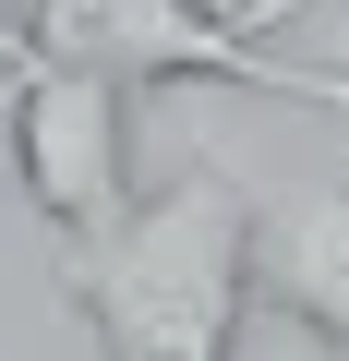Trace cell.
Instances as JSON below:
<instances>
[{
  "label": "cell",
  "mask_w": 349,
  "mask_h": 361,
  "mask_svg": "<svg viewBox=\"0 0 349 361\" xmlns=\"http://www.w3.org/2000/svg\"><path fill=\"white\" fill-rule=\"evenodd\" d=\"M61 301L97 325L109 361H229L253 313V229L217 145H193L181 180L133 193L109 229L61 241Z\"/></svg>",
  "instance_id": "cell-1"
},
{
  "label": "cell",
  "mask_w": 349,
  "mask_h": 361,
  "mask_svg": "<svg viewBox=\"0 0 349 361\" xmlns=\"http://www.w3.org/2000/svg\"><path fill=\"white\" fill-rule=\"evenodd\" d=\"M25 49L97 61V73H121L133 97L205 73V85H265V97H289V109L349 121V73H337V61L265 49V25H253V13H217V0H25Z\"/></svg>",
  "instance_id": "cell-2"
},
{
  "label": "cell",
  "mask_w": 349,
  "mask_h": 361,
  "mask_svg": "<svg viewBox=\"0 0 349 361\" xmlns=\"http://www.w3.org/2000/svg\"><path fill=\"white\" fill-rule=\"evenodd\" d=\"M0 145H13V180L25 205L73 241V229H109L133 205V85L97 73V61H61V49H25L13 85H0Z\"/></svg>",
  "instance_id": "cell-3"
},
{
  "label": "cell",
  "mask_w": 349,
  "mask_h": 361,
  "mask_svg": "<svg viewBox=\"0 0 349 361\" xmlns=\"http://www.w3.org/2000/svg\"><path fill=\"white\" fill-rule=\"evenodd\" d=\"M229 180H241V229H253V301L301 349L349 361V169H241L229 157Z\"/></svg>",
  "instance_id": "cell-4"
},
{
  "label": "cell",
  "mask_w": 349,
  "mask_h": 361,
  "mask_svg": "<svg viewBox=\"0 0 349 361\" xmlns=\"http://www.w3.org/2000/svg\"><path fill=\"white\" fill-rule=\"evenodd\" d=\"M25 61V0H0V73Z\"/></svg>",
  "instance_id": "cell-5"
},
{
  "label": "cell",
  "mask_w": 349,
  "mask_h": 361,
  "mask_svg": "<svg viewBox=\"0 0 349 361\" xmlns=\"http://www.w3.org/2000/svg\"><path fill=\"white\" fill-rule=\"evenodd\" d=\"M289 13H313V0H253V25H289Z\"/></svg>",
  "instance_id": "cell-6"
},
{
  "label": "cell",
  "mask_w": 349,
  "mask_h": 361,
  "mask_svg": "<svg viewBox=\"0 0 349 361\" xmlns=\"http://www.w3.org/2000/svg\"><path fill=\"white\" fill-rule=\"evenodd\" d=\"M229 361H241V349H229ZM277 361H325V349H277Z\"/></svg>",
  "instance_id": "cell-7"
}]
</instances>
